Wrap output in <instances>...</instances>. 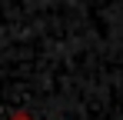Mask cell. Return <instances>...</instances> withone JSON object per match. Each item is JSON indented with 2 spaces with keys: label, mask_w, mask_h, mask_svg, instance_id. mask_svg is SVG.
<instances>
[{
  "label": "cell",
  "mask_w": 123,
  "mask_h": 120,
  "mask_svg": "<svg viewBox=\"0 0 123 120\" xmlns=\"http://www.w3.org/2000/svg\"><path fill=\"white\" fill-rule=\"evenodd\" d=\"M10 120H33V113H30V110H17Z\"/></svg>",
  "instance_id": "obj_1"
}]
</instances>
